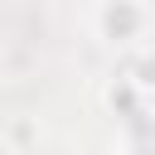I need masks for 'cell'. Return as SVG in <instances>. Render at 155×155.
Returning <instances> with one entry per match:
<instances>
[{
    "mask_svg": "<svg viewBox=\"0 0 155 155\" xmlns=\"http://www.w3.org/2000/svg\"><path fill=\"white\" fill-rule=\"evenodd\" d=\"M140 29H145V10L136 0H107L102 5V34L111 44H131Z\"/></svg>",
    "mask_w": 155,
    "mask_h": 155,
    "instance_id": "obj_1",
    "label": "cell"
}]
</instances>
